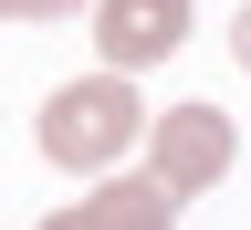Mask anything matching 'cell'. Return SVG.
Wrapping results in <instances>:
<instances>
[{
  "label": "cell",
  "instance_id": "5",
  "mask_svg": "<svg viewBox=\"0 0 251 230\" xmlns=\"http://www.w3.org/2000/svg\"><path fill=\"white\" fill-rule=\"evenodd\" d=\"M84 0H0V21H74Z\"/></svg>",
  "mask_w": 251,
  "mask_h": 230
},
{
  "label": "cell",
  "instance_id": "3",
  "mask_svg": "<svg viewBox=\"0 0 251 230\" xmlns=\"http://www.w3.org/2000/svg\"><path fill=\"white\" fill-rule=\"evenodd\" d=\"M188 11H199V0H94V52H105V74L168 63L188 42Z\"/></svg>",
  "mask_w": 251,
  "mask_h": 230
},
{
  "label": "cell",
  "instance_id": "6",
  "mask_svg": "<svg viewBox=\"0 0 251 230\" xmlns=\"http://www.w3.org/2000/svg\"><path fill=\"white\" fill-rule=\"evenodd\" d=\"M230 52H241V74H251V0H241V21H230Z\"/></svg>",
  "mask_w": 251,
  "mask_h": 230
},
{
  "label": "cell",
  "instance_id": "4",
  "mask_svg": "<svg viewBox=\"0 0 251 230\" xmlns=\"http://www.w3.org/2000/svg\"><path fill=\"white\" fill-rule=\"evenodd\" d=\"M42 230H178V199L157 178H94L74 209H52Z\"/></svg>",
  "mask_w": 251,
  "mask_h": 230
},
{
  "label": "cell",
  "instance_id": "2",
  "mask_svg": "<svg viewBox=\"0 0 251 230\" xmlns=\"http://www.w3.org/2000/svg\"><path fill=\"white\" fill-rule=\"evenodd\" d=\"M147 178L168 188V199H199V188H220L230 178V157H241V136H230V115L220 105H168V115H147Z\"/></svg>",
  "mask_w": 251,
  "mask_h": 230
},
{
  "label": "cell",
  "instance_id": "1",
  "mask_svg": "<svg viewBox=\"0 0 251 230\" xmlns=\"http://www.w3.org/2000/svg\"><path fill=\"white\" fill-rule=\"evenodd\" d=\"M147 136V105L126 74H74L42 94V157L63 178H115V157Z\"/></svg>",
  "mask_w": 251,
  "mask_h": 230
}]
</instances>
